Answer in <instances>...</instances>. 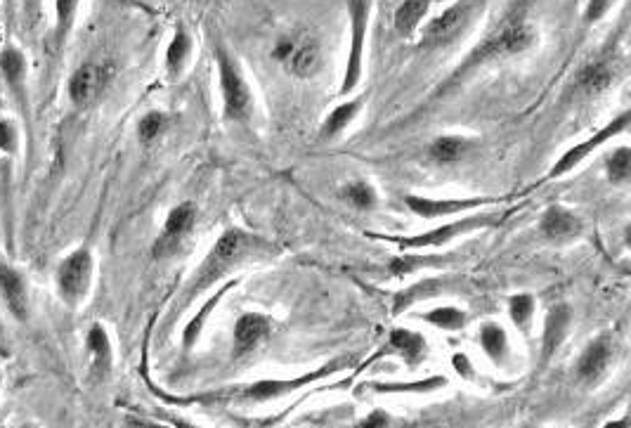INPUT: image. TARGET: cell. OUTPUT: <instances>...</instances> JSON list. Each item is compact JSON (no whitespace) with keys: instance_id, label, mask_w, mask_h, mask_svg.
Segmentation results:
<instances>
[{"instance_id":"4dcf8cb0","label":"cell","mask_w":631,"mask_h":428,"mask_svg":"<svg viewBox=\"0 0 631 428\" xmlns=\"http://www.w3.org/2000/svg\"><path fill=\"white\" fill-rule=\"evenodd\" d=\"M343 197H346L350 204L357 206V209H372V206L376 204V192L372 185L367 183H353L348 185L346 190H343Z\"/></svg>"},{"instance_id":"603a6c76","label":"cell","mask_w":631,"mask_h":428,"mask_svg":"<svg viewBox=\"0 0 631 428\" xmlns=\"http://www.w3.org/2000/svg\"><path fill=\"white\" fill-rule=\"evenodd\" d=\"M610 83H613V69L608 67V62H594L587 64L580 71V79H577V88L587 95L603 93Z\"/></svg>"},{"instance_id":"7c38bea8","label":"cell","mask_w":631,"mask_h":428,"mask_svg":"<svg viewBox=\"0 0 631 428\" xmlns=\"http://www.w3.org/2000/svg\"><path fill=\"white\" fill-rule=\"evenodd\" d=\"M494 199H428V197H414L409 194L407 206L409 211H414L421 218H440V216H454V213H464L480 209V206L492 204Z\"/></svg>"},{"instance_id":"ffe728a7","label":"cell","mask_w":631,"mask_h":428,"mask_svg":"<svg viewBox=\"0 0 631 428\" xmlns=\"http://www.w3.org/2000/svg\"><path fill=\"white\" fill-rule=\"evenodd\" d=\"M190 53H192V36L187 34L185 27H178L171 38V43H168V48H166V71L171 79H178V76L182 74L187 60H190Z\"/></svg>"},{"instance_id":"cb8c5ba5","label":"cell","mask_w":631,"mask_h":428,"mask_svg":"<svg viewBox=\"0 0 631 428\" xmlns=\"http://www.w3.org/2000/svg\"><path fill=\"white\" fill-rule=\"evenodd\" d=\"M390 346L398 350L409 365H416V362L424 358V353H426L424 336L407 332V329H395L393 336H390Z\"/></svg>"},{"instance_id":"4316f807","label":"cell","mask_w":631,"mask_h":428,"mask_svg":"<svg viewBox=\"0 0 631 428\" xmlns=\"http://www.w3.org/2000/svg\"><path fill=\"white\" fill-rule=\"evenodd\" d=\"M81 0H55V41L62 45L67 41L71 27H74V19L78 12Z\"/></svg>"},{"instance_id":"52a82bcc","label":"cell","mask_w":631,"mask_h":428,"mask_svg":"<svg viewBox=\"0 0 631 428\" xmlns=\"http://www.w3.org/2000/svg\"><path fill=\"white\" fill-rule=\"evenodd\" d=\"M471 12H473L471 0H461V3H454L452 8L440 12L438 17H433L431 22L426 24L424 34H421V48L433 50V48H442V45L452 43L454 38L466 29V24L471 22Z\"/></svg>"},{"instance_id":"44dd1931","label":"cell","mask_w":631,"mask_h":428,"mask_svg":"<svg viewBox=\"0 0 631 428\" xmlns=\"http://www.w3.org/2000/svg\"><path fill=\"white\" fill-rule=\"evenodd\" d=\"M428 8H431V0H405V3L395 10V31L405 38L416 34L421 22H424Z\"/></svg>"},{"instance_id":"8fae6325","label":"cell","mask_w":631,"mask_h":428,"mask_svg":"<svg viewBox=\"0 0 631 428\" xmlns=\"http://www.w3.org/2000/svg\"><path fill=\"white\" fill-rule=\"evenodd\" d=\"M104 81H107V74H104V69L100 67V64H95V62L81 64V67L69 76V83H67L71 105L88 107L90 102L100 95Z\"/></svg>"},{"instance_id":"d6a6232c","label":"cell","mask_w":631,"mask_h":428,"mask_svg":"<svg viewBox=\"0 0 631 428\" xmlns=\"http://www.w3.org/2000/svg\"><path fill=\"white\" fill-rule=\"evenodd\" d=\"M532 310H535V301L528 294H520L511 298V320L518 324L520 329H528L532 320Z\"/></svg>"},{"instance_id":"7a4b0ae2","label":"cell","mask_w":631,"mask_h":428,"mask_svg":"<svg viewBox=\"0 0 631 428\" xmlns=\"http://www.w3.org/2000/svg\"><path fill=\"white\" fill-rule=\"evenodd\" d=\"M535 43H537L535 27H532L530 22H525V19H511V22H506L502 29L494 31V34L487 38L483 45H480L476 53L471 55V60H468L466 64L468 67H476V64L506 60V57L525 53V50H530Z\"/></svg>"},{"instance_id":"484cf974","label":"cell","mask_w":631,"mask_h":428,"mask_svg":"<svg viewBox=\"0 0 631 428\" xmlns=\"http://www.w3.org/2000/svg\"><path fill=\"white\" fill-rule=\"evenodd\" d=\"M471 147V142L466 138H457V135H442L431 145V159L438 164H454L466 154V149Z\"/></svg>"},{"instance_id":"74e56055","label":"cell","mask_w":631,"mask_h":428,"mask_svg":"<svg viewBox=\"0 0 631 428\" xmlns=\"http://www.w3.org/2000/svg\"><path fill=\"white\" fill-rule=\"evenodd\" d=\"M603 428H629V421L622 419V421H610V424H606Z\"/></svg>"},{"instance_id":"6da1fadb","label":"cell","mask_w":631,"mask_h":428,"mask_svg":"<svg viewBox=\"0 0 631 428\" xmlns=\"http://www.w3.org/2000/svg\"><path fill=\"white\" fill-rule=\"evenodd\" d=\"M260 246H265L258 237L246 235L242 230H227L223 237L218 239L216 246L211 249V254L206 256V261L201 263V268L194 275L190 284V294H199L201 289L211 287L213 282H218L220 277H225L232 268H237L239 263H244L246 258Z\"/></svg>"},{"instance_id":"3957f363","label":"cell","mask_w":631,"mask_h":428,"mask_svg":"<svg viewBox=\"0 0 631 428\" xmlns=\"http://www.w3.org/2000/svg\"><path fill=\"white\" fill-rule=\"evenodd\" d=\"M93 272L95 258L93 251L86 249V246H78V249L62 258L55 272V284L57 294L67 306H78L88 296L90 284H93Z\"/></svg>"},{"instance_id":"d590c367","label":"cell","mask_w":631,"mask_h":428,"mask_svg":"<svg viewBox=\"0 0 631 428\" xmlns=\"http://www.w3.org/2000/svg\"><path fill=\"white\" fill-rule=\"evenodd\" d=\"M357 428H390V419L383 412H374V414H369V417L364 419Z\"/></svg>"},{"instance_id":"b9f144b4","label":"cell","mask_w":631,"mask_h":428,"mask_svg":"<svg viewBox=\"0 0 631 428\" xmlns=\"http://www.w3.org/2000/svg\"><path fill=\"white\" fill-rule=\"evenodd\" d=\"M22 428H29V426H22Z\"/></svg>"},{"instance_id":"30bf717a","label":"cell","mask_w":631,"mask_h":428,"mask_svg":"<svg viewBox=\"0 0 631 428\" xmlns=\"http://www.w3.org/2000/svg\"><path fill=\"white\" fill-rule=\"evenodd\" d=\"M494 223H497V218L494 216H468L464 220H457V223L442 225V228L424 232V235L398 239V244L402 246V249H426V246H440V244L450 242V239H454V237L466 235V232L490 228V225H494Z\"/></svg>"},{"instance_id":"ba28073f","label":"cell","mask_w":631,"mask_h":428,"mask_svg":"<svg viewBox=\"0 0 631 428\" xmlns=\"http://www.w3.org/2000/svg\"><path fill=\"white\" fill-rule=\"evenodd\" d=\"M275 57L298 79H310L322 67L320 45L310 38H284L275 48Z\"/></svg>"},{"instance_id":"9a60e30c","label":"cell","mask_w":631,"mask_h":428,"mask_svg":"<svg viewBox=\"0 0 631 428\" xmlns=\"http://www.w3.org/2000/svg\"><path fill=\"white\" fill-rule=\"evenodd\" d=\"M539 230L551 242H568V239L580 235L582 223L575 213L563 209V206H551V209H546Z\"/></svg>"},{"instance_id":"5b68a950","label":"cell","mask_w":631,"mask_h":428,"mask_svg":"<svg viewBox=\"0 0 631 428\" xmlns=\"http://www.w3.org/2000/svg\"><path fill=\"white\" fill-rule=\"evenodd\" d=\"M350 12V50L346 62V74H343L341 95L353 93L364 71V43H367L369 12H372V0H348Z\"/></svg>"},{"instance_id":"ab89813d","label":"cell","mask_w":631,"mask_h":428,"mask_svg":"<svg viewBox=\"0 0 631 428\" xmlns=\"http://www.w3.org/2000/svg\"><path fill=\"white\" fill-rule=\"evenodd\" d=\"M175 424H178L180 428H192L190 424H187V421H175Z\"/></svg>"},{"instance_id":"e575fe53","label":"cell","mask_w":631,"mask_h":428,"mask_svg":"<svg viewBox=\"0 0 631 428\" xmlns=\"http://www.w3.org/2000/svg\"><path fill=\"white\" fill-rule=\"evenodd\" d=\"M615 0H587L584 5V24H596L608 15V10L613 8Z\"/></svg>"},{"instance_id":"f546056e","label":"cell","mask_w":631,"mask_h":428,"mask_svg":"<svg viewBox=\"0 0 631 428\" xmlns=\"http://www.w3.org/2000/svg\"><path fill=\"white\" fill-rule=\"evenodd\" d=\"M426 320L435 324V327L447 329V332H457V329L464 327L466 315L457 308H438V310H433V313H428Z\"/></svg>"},{"instance_id":"8992f818","label":"cell","mask_w":631,"mask_h":428,"mask_svg":"<svg viewBox=\"0 0 631 428\" xmlns=\"http://www.w3.org/2000/svg\"><path fill=\"white\" fill-rule=\"evenodd\" d=\"M343 362H346V360H338V362H334V365L320 369V372H312V374L298 376V379H294V381H291V379H286V381H258V384L237 388V391H227V393L213 395V400L265 402V400L279 398V395L296 391V388H301V386H305V384H312V381H317V379H322V376L336 372V369H341L338 365H343Z\"/></svg>"},{"instance_id":"d4e9b609","label":"cell","mask_w":631,"mask_h":428,"mask_svg":"<svg viewBox=\"0 0 631 428\" xmlns=\"http://www.w3.org/2000/svg\"><path fill=\"white\" fill-rule=\"evenodd\" d=\"M568 324H570V315L568 310L563 306L551 308L549 317H546V332H544V353L551 355L554 350L561 346L565 332H568Z\"/></svg>"},{"instance_id":"ac0fdd59","label":"cell","mask_w":631,"mask_h":428,"mask_svg":"<svg viewBox=\"0 0 631 428\" xmlns=\"http://www.w3.org/2000/svg\"><path fill=\"white\" fill-rule=\"evenodd\" d=\"M610 358H613V346H610V341L598 339L582 353L580 362H577V374H580L584 381H596L598 376L608 369Z\"/></svg>"},{"instance_id":"83f0119b","label":"cell","mask_w":631,"mask_h":428,"mask_svg":"<svg viewBox=\"0 0 631 428\" xmlns=\"http://www.w3.org/2000/svg\"><path fill=\"white\" fill-rule=\"evenodd\" d=\"M480 343H483L485 353L490 355L494 362H502L506 355V348H509L504 329L497 327V324H485L483 332H480Z\"/></svg>"},{"instance_id":"2e32d148","label":"cell","mask_w":631,"mask_h":428,"mask_svg":"<svg viewBox=\"0 0 631 428\" xmlns=\"http://www.w3.org/2000/svg\"><path fill=\"white\" fill-rule=\"evenodd\" d=\"M86 348L90 353V367H93L95 379H107L109 372H112V341H109L107 329L102 324H93L90 332L86 336Z\"/></svg>"},{"instance_id":"4fadbf2b","label":"cell","mask_w":631,"mask_h":428,"mask_svg":"<svg viewBox=\"0 0 631 428\" xmlns=\"http://www.w3.org/2000/svg\"><path fill=\"white\" fill-rule=\"evenodd\" d=\"M0 296H3L5 306L12 313V317L19 322L26 320L29 315V294H26V282L22 272L12 268L10 263L0 261Z\"/></svg>"},{"instance_id":"f1b7e54d","label":"cell","mask_w":631,"mask_h":428,"mask_svg":"<svg viewBox=\"0 0 631 428\" xmlns=\"http://www.w3.org/2000/svg\"><path fill=\"white\" fill-rule=\"evenodd\" d=\"M168 128V116L164 112H147L138 123V138L142 145H152Z\"/></svg>"},{"instance_id":"836d02e7","label":"cell","mask_w":631,"mask_h":428,"mask_svg":"<svg viewBox=\"0 0 631 428\" xmlns=\"http://www.w3.org/2000/svg\"><path fill=\"white\" fill-rule=\"evenodd\" d=\"M19 145L17 126L8 119H0V154H15Z\"/></svg>"},{"instance_id":"1f68e13d","label":"cell","mask_w":631,"mask_h":428,"mask_svg":"<svg viewBox=\"0 0 631 428\" xmlns=\"http://www.w3.org/2000/svg\"><path fill=\"white\" fill-rule=\"evenodd\" d=\"M608 178L615 180V183H624L629 178L631 171V152L627 147L617 149L613 157L608 159Z\"/></svg>"},{"instance_id":"8d00e7d4","label":"cell","mask_w":631,"mask_h":428,"mask_svg":"<svg viewBox=\"0 0 631 428\" xmlns=\"http://www.w3.org/2000/svg\"><path fill=\"white\" fill-rule=\"evenodd\" d=\"M454 365H457V372H459V374L471 376V369H468V360L464 358V355H457V358H454Z\"/></svg>"},{"instance_id":"5bb4252c","label":"cell","mask_w":631,"mask_h":428,"mask_svg":"<svg viewBox=\"0 0 631 428\" xmlns=\"http://www.w3.org/2000/svg\"><path fill=\"white\" fill-rule=\"evenodd\" d=\"M0 74H3L5 83H8L17 105L26 107L29 95H26V57L22 50L12 48V45L0 50Z\"/></svg>"},{"instance_id":"d6986e66","label":"cell","mask_w":631,"mask_h":428,"mask_svg":"<svg viewBox=\"0 0 631 428\" xmlns=\"http://www.w3.org/2000/svg\"><path fill=\"white\" fill-rule=\"evenodd\" d=\"M270 332V320L268 317L258 315V313H246L239 317V322L234 324V341H237V348L251 350L253 346H258L260 341L265 339Z\"/></svg>"},{"instance_id":"f35d334b","label":"cell","mask_w":631,"mask_h":428,"mask_svg":"<svg viewBox=\"0 0 631 428\" xmlns=\"http://www.w3.org/2000/svg\"><path fill=\"white\" fill-rule=\"evenodd\" d=\"M38 5H41V0H29V8H31V10H36Z\"/></svg>"},{"instance_id":"7402d4cb","label":"cell","mask_w":631,"mask_h":428,"mask_svg":"<svg viewBox=\"0 0 631 428\" xmlns=\"http://www.w3.org/2000/svg\"><path fill=\"white\" fill-rule=\"evenodd\" d=\"M362 105H364V95L355 97V100H350V102H343V105H338L334 112H331L327 119H324L320 138L322 140L336 138V135L341 133L343 128H348V123L355 119L357 112H360V109H362Z\"/></svg>"},{"instance_id":"e0dca14e","label":"cell","mask_w":631,"mask_h":428,"mask_svg":"<svg viewBox=\"0 0 631 428\" xmlns=\"http://www.w3.org/2000/svg\"><path fill=\"white\" fill-rule=\"evenodd\" d=\"M194 218H197V209H194L192 204H180L171 209L164 225V235H161V242L156 246V251H171L173 246L192 230Z\"/></svg>"},{"instance_id":"277c9868","label":"cell","mask_w":631,"mask_h":428,"mask_svg":"<svg viewBox=\"0 0 631 428\" xmlns=\"http://www.w3.org/2000/svg\"><path fill=\"white\" fill-rule=\"evenodd\" d=\"M216 64H218V81L220 95H223L225 116L232 121H242L251 112V90L246 83L242 69L232 60L223 45L216 48Z\"/></svg>"},{"instance_id":"60d3db41","label":"cell","mask_w":631,"mask_h":428,"mask_svg":"<svg viewBox=\"0 0 631 428\" xmlns=\"http://www.w3.org/2000/svg\"><path fill=\"white\" fill-rule=\"evenodd\" d=\"M0 386H3V374H0Z\"/></svg>"},{"instance_id":"9c48e42d","label":"cell","mask_w":631,"mask_h":428,"mask_svg":"<svg viewBox=\"0 0 631 428\" xmlns=\"http://www.w3.org/2000/svg\"><path fill=\"white\" fill-rule=\"evenodd\" d=\"M627 126H629V114L624 112V114L617 116V119L610 121L606 128H601V131H598L596 135H591L589 140H584V142H580V145L570 147L568 152H565L563 157L558 159V164H556L554 168H551V171H549V175H546V178H561L563 173L572 171V168H575L577 164H580V161L587 159L589 154L594 152V149L601 147L603 142L610 140V138H615V135H620V133L627 131Z\"/></svg>"}]
</instances>
